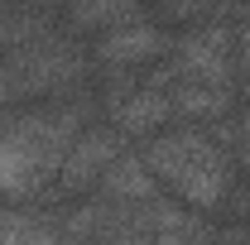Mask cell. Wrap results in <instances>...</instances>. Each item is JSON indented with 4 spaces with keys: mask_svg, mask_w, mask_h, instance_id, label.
<instances>
[{
    "mask_svg": "<svg viewBox=\"0 0 250 245\" xmlns=\"http://www.w3.org/2000/svg\"><path fill=\"white\" fill-rule=\"evenodd\" d=\"M92 111H101V101L87 87L20 111H0V192H10L15 202H43L58 187L72 140L96 125Z\"/></svg>",
    "mask_w": 250,
    "mask_h": 245,
    "instance_id": "cell-1",
    "label": "cell"
},
{
    "mask_svg": "<svg viewBox=\"0 0 250 245\" xmlns=\"http://www.w3.org/2000/svg\"><path fill=\"white\" fill-rule=\"evenodd\" d=\"M140 159L154 173V183H168L178 192V202H183L188 212H197V216L221 207L226 192H231V159L197 125H178V130L154 135L140 149Z\"/></svg>",
    "mask_w": 250,
    "mask_h": 245,
    "instance_id": "cell-2",
    "label": "cell"
},
{
    "mask_svg": "<svg viewBox=\"0 0 250 245\" xmlns=\"http://www.w3.org/2000/svg\"><path fill=\"white\" fill-rule=\"evenodd\" d=\"M168 62L178 67V82H207V87H236L241 67H236V20H212L183 29L173 39Z\"/></svg>",
    "mask_w": 250,
    "mask_h": 245,
    "instance_id": "cell-3",
    "label": "cell"
},
{
    "mask_svg": "<svg viewBox=\"0 0 250 245\" xmlns=\"http://www.w3.org/2000/svg\"><path fill=\"white\" fill-rule=\"evenodd\" d=\"M125 135L116 130V125H87L77 140H72V149H67V159H62V173H58V197H82L87 187H96L101 178H106V168L116 163V159H125Z\"/></svg>",
    "mask_w": 250,
    "mask_h": 245,
    "instance_id": "cell-4",
    "label": "cell"
},
{
    "mask_svg": "<svg viewBox=\"0 0 250 245\" xmlns=\"http://www.w3.org/2000/svg\"><path fill=\"white\" fill-rule=\"evenodd\" d=\"M164 53H173V34L164 29L159 20H135V24H121V29L101 34L92 48V58L106 67V72H130L135 62H154Z\"/></svg>",
    "mask_w": 250,
    "mask_h": 245,
    "instance_id": "cell-5",
    "label": "cell"
},
{
    "mask_svg": "<svg viewBox=\"0 0 250 245\" xmlns=\"http://www.w3.org/2000/svg\"><path fill=\"white\" fill-rule=\"evenodd\" d=\"M236 87H207V82H173L168 87V101H173V121L183 125H197V130H207V125L226 121L231 111H236Z\"/></svg>",
    "mask_w": 250,
    "mask_h": 245,
    "instance_id": "cell-6",
    "label": "cell"
},
{
    "mask_svg": "<svg viewBox=\"0 0 250 245\" xmlns=\"http://www.w3.org/2000/svg\"><path fill=\"white\" fill-rule=\"evenodd\" d=\"M111 125L121 130L125 140H145V144H149L154 135H164V130L173 125V101H168V92H149V87H140V92L111 116Z\"/></svg>",
    "mask_w": 250,
    "mask_h": 245,
    "instance_id": "cell-7",
    "label": "cell"
},
{
    "mask_svg": "<svg viewBox=\"0 0 250 245\" xmlns=\"http://www.w3.org/2000/svg\"><path fill=\"white\" fill-rule=\"evenodd\" d=\"M96 187H101V202H116V207H145V202H154V197H159V183H154V173L145 168L140 154L116 159Z\"/></svg>",
    "mask_w": 250,
    "mask_h": 245,
    "instance_id": "cell-8",
    "label": "cell"
},
{
    "mask_svg": "<svg viewBox=\"0 0 250 245\" xmlns=\"http://www.w3.org/2000/svg\"><path fill=\"white\" fill-rule=\"evenodd\" d=\"M135 20H149L145 5H130V0H82L67 10V34H111L121 24H135Z\"/></svg>",
    "mask_w": 250,
    "mask_h": 245,
    "instance_id": "cell-9",
    "label": "cell"
},
{
    "mask_svg": "<svg viewBox=\"0 0 250 245\" xmlns=\"http://www.w3.org/2000/svg\"><path fill=\"white\" fill-rule=\"evenodd\" d=\"M0 245H62V221L39 207H5L0 212Z\"/></svg>",
    "mask_w": 250,
    "mask_h": 245,
    "instance_id": "cell-10",
    "label": "cell"
},
{
    "mask_svg": "<svg viewBox=\"0 0 250 245\" xmlns=\"http://www.w3.org/2000/svg\"><path fill=\"white\" fill-rule=\"evenodd\" d=\"M236 67H241V87L250 92V10H236Z\"/></svg>",
    "mask_w": 250,
    "mask_h": 245,
    "instance_id": "cell-11",
    "label": "cell"
},
{
    "mask_svg": "<svg viewBox=\"0 0 250 245\" xmlns=\"http://www.w3.org/2000/svg\"><path fill=\"white\" fill-rule=\"evenodd\" d=\"M246 245H250V241H246Z\"/></svg>",
    "mask_w": 250,
    "mask_h": 245,
    "instance_id": "cell-12",
    "label": "cell"
}]
</instances>
